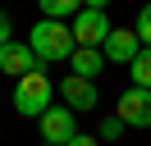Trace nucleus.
Returning <instances> with one entry per match:
<instances>
[{
  "mask_svg": "<svg viewBox=\"0 0 151 146\" xmlns=\"http://www.w3.org/2000/svg\"><path fill=\"white\" fill-rule=\"evenodd\" d=\"M110 14H105V5H87L83 14L73 18V41L83 46V50H101L105 36H110Z\"/></svg>",
  "mask_w": 151,
  "mask_h": 146,
  "instance_id": "obj_3",
  "label": "nucleus"
},
{
  "mask_svg": "<svg viewBox=\"0 0 151 146\" xmlns=\"http://www.w3.org/2000/svg\"><path fill=\"white\" fill-rule=\"evenodd\" d=\"M78 14H83L78 0H41V18H50V23H64V18H78Z\"/></svg>",
  "mask_w": 151,
  "mask_h": 146,
  "instance_id": "obj_10",
  "label": "nucleus"
},
{
  "mask_svg": "<svg viewBox=\"0 0 151 146\" xmlns=\"http://www.w3.org/2000/svg\"><path fill=\"white\" fill-rule=\"evenodd\" d=\"M41 146H46V142H41Z\"/></svg>",
  "mask_w": 151,
  "mask_h": 146,
  "instance_id": "obj_16",
  "label": "nucleus"
},
{
  "mask_svg": "<svg viewBox=\"0 0 151 146\" xmlns=\"http://www.w3.org/2000/svg\"><path fill=\"white\" fill-rule=\"evenodd\" d=\"M124 132V123H119V114H110V119H105V123H101V132H96V142H114V137H119Z\"/></svg>",
  "mask_w": 151,
  "mask_h": 146,
  "instance_id": "obj_13",
  "label": "nucleus"
},
{
  "mask_svg": "<svg viewBox=\"0 0 151 146\" xmlns=\"http://www.w3.org/2000/svg\"><path fill=\"white\" fill-rule=\"evenodd\" d=\"M69 64H73V78H87V82H96V73L105 69V55H101V50H83V46H78Z\"/></svg>",
  "mask_w": 151,
  "mask_h": 146,
  "instance_id": "obj_9",
  "label": "nucleus"
},
{
  "mask_svg": "<svg viewBox=\"0 0 151 146\" xmlns=\"http://www.w3.org/2000/svg\"><path fill=\"white\" fill-rule=\"evenodd\" d=\"M101 55H105V64H133V59L142 55V41H137L133 27H114V32L105 36Z\"/></svg>",
  "mask_w": 151,
  "mask_h": 146,
  "instance_id": "obj_7",
  "label": "nucleus"
},
{
  "mask_svg": "<svg viewBox=\"0 0 151 146\" xmlns=\"http://www.w3.org/2000/svg\"><path fill=\"white\" fill-rule=\"evenodd\" d=\"M119 123L124 128H151V91H142V87L119 91Z\"/></svg>",
  "mask_w": 151,
  "mask_h": 146,
  "instance_id": "obj_6",
  "label": "nucleus"
},
{
  "mask_svg": "<svg viewBox=\"0 0 151 146\" xmlns=\"http://www.w3.org/2000/svg\"><path fill=\"white\" fill-rule=\"evenodd\" d=\"M128 73H133V87H142V91H151V50L142 46V55L128 64Z\"/></svg>",
  "mask_w": 151,
  "mask_h": 146,
  "instance_id": "obj_11",
  "label": "nucleus"
},
{
  "mask_svg": "<svg viewBox=\"0 0 151 146\" xmlns=\"http://www.w3.org/2000/svg\"><path fill=\"white\" fill-rule=\"evenodd\" d=\"M69 146H101V142H96V137H87V132H78V137H73Z\"/></svg>",
  "mask_w": 151,
  "mask_h": 146,
  "instance_id": "obj_15",
  "label": "nucleus"
},
{
  "mask_svg": "<svg viewBox=\"0 0 151 146\" xmlns=\"http://www.w3.org/2000/svg\"><path fill=\"white\" fill-rule=\"evenodd\" d=\"M28 46H32V55H37L41 64L73 59V50H78V41H73V27H64V23H50V18H41V23L28 32Z\"/></svg>",
  "mask_w": 151,
  "mask_h": 146,
  "instance_id": "obj_1",
  "label": "nucleus"
},
{
  "mask_svg": "<svg viewBox=\"0 0 151 146\" xmlns=\"http://www.w3.org/2000/svg\"><path fill=\"white\" fill-rule=\"evenodd\" d=\"M0 73L28 78V73H46V64L32 55V46H28V41H9V46H0Z\"/></svg>",
  "mask_w": 151,
  "mask_h": 146,
  "instance_id": "obj_5",
  "label": "nucleus"
},
{
  "mask_svg": "<svg viewBox=\"0 0 151 146\" xmlns=\"http://www.w3.org/2000/svg\"><path fill=\"white\" fill-rule=\"evenodd\" d=\"M14 41V23H9V14H0V46H9Z\"/></svg>",
  "mask_w": 151,
  "mask_h": 146,
  "instance_id": "obj_14",
  "label": "nucleus"
},
{
  "mask_svg": "<svg viewBox=\"0 0 151 146\" xmlns=\"http://www.w3.org/2000/svg\"><path fill=\"white\" fill-rule=\"evenodd\" d=\"M133 32H137V41H142V46L151 50V5L142 9V14H137V23H133Z\"/></svg>",
  "mask_w": 151,
  "mask_h": 146,
  "instance_id": "obj_12",
  "label": "nucleus"
},
{
  "mask_svg": "<svg viewBox=\"0 0 151 146\" xmlns=\"http://www.w3.org/2000/svg\"><path fill=\"white\" fill-rule=\"evenodd\" d=\"M60 96H64V105L73 110V114H78V110H96V105H101V91H96V82L73 78V73L60 82Z\"/></svg>",
  "mask_w": 151,
  "mask_h": 146,
  "instance_id": "obj_8",
  "label": "nucleus"
},
{
  "mask_svg": "<svg viewBox=\"0 0 151 146\" xmlns=\"http://www.w3.org/2000/svg\"><path fill=\"white\" fill-rule=\"evenodd\" d=\"M37 123H41V142H46V146H69L78 137V114L69 105H50Z\"/></svg>",
  "mask_w": 151,
  "mask_h": 146,
  "instance_id": "obj_4",
  "label": "nucleus"
},
{
  "mask_svg": "<svg viewBox=\"0 0 151 146\" xmlns=\"http://www.w3.org/2000/svg\"><path fill=\"white\" fill-rule=\"evenodd\" d=\"M55 82L46 78V73H28V78H19L14 82V110L19 114H28V119H41L50 110V100H55Z\"/></svg>",
  "mask_w": 151,
  "mask_h": 146,
  "instance_id": "obj_2",
  "label": "nucleus"
}]
</instances>
